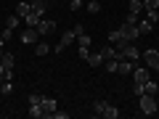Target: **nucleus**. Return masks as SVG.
<instances>
[{
	"instance_id": "obj_36",
	"label": "nucleus",
	"mask_w": 159,
	"mask_h": 119,
	"mask_svg": "<svg viewBox=\"0 0 159 119\" xmlns=\"http://www.w3.org/2000/svg\"><path fill=\"white\" fill-rule=\"evenodd\" d=\"M133 93L135 95H143V85H133Z\"/></svg>"
},
{
	"instance_id": "obj_2",
	"label": "nucleus",
	"mask_w": 159,
	"mask_h": 119,
	"mask_svg": "<svg viewBox=\"0 0 159 119\" xmlns=\"http://www.w3.org/2000/svg\"><path fill=\"white\" fill-rule=\"evenodd\" d=\"M117 51H119V61H122V58H130V61H138V58H141V51H138L133 42H125V40L117 42Z\"/></svg>"
},
{
	"instance_id": "obj_19",
	"label": "nucleus",
	"mask_w": 159,
	"mask_h": 119,
	"mask_svg": "<svg viewBox=\"0 0 159 119\" xmlns=\"http://www.w3.org/2000/svg\"><path fill=\"white\" fill-rule=\"evenodd\" d=\"M127 11L141 13V11H143V0H130V3H127Z\"/></svg>"
},
{
	"instance_id": "obj_21",
	"label": "nucleus",
	"mask_w": 159,
	"mask_h": 119,
	"mask_svg": "<svg viewBox=\"0 0 159 119\" xmlns=\"http://www.w3.org/2000/svg\"><path fill=\"white\" fill-rule=\"evenodd\" d=\"M77 42H80V48H90V42H93V40H90V34H85V32H82V34H77Z\"/></svg>"
},
{
	"instance_id": "obj_35",
	"label": "nucleus",
	"mask_w": 159,
	"mask_h": 119,
	"mask_svg": "<svg viewBox=\"0 0 159 119\" xmlns=\"http://www.w3.org/2000/svg\"><path fill=\"white\" fill-rule=\"evenodd\" d=\"M40 98H43L40 93H32V95H29V106H34V103H40Z\"/></svg>"
},
{
	"instance_id": "obj_20",
	"label": "nucleus",
	"mask_w": 159,
	"mask_h": 119,
	"mask_svg": "<svg viewBox=\"0 0 159 119\" xmlns=\"http://www.w3.org/2000/svg\"><path fill=\"white\" fill-rule=\"evenodd\" d=\"M143 93H148V95H157V93H159V85H157V82H151V79H148L146 85H143Z\"/></svg>"
},
{
	"instance_id": "obj_23",
	"label": "nucleus",
	"mask_w": 159,
	"mask_h": 119,
	"mask_svg": "<svg viewBox=\"0 0 159 119\" xmlns=\"http://www.w3.org/2000/svg\"><path fill=\"white\" fill-rule=\"evenodd\" d=\"M119 40H122V34H119V29H111V32H109V45H117Z\"/></svg>"
},
{
	"instance_id": "obj_18",
	"label": "nucleus",
	"mask_w": 159,
	"mask_h": 119,
	"mask_svg": "<svg viewBox=\"0 0 159 119\" xmlns=\"http://www.w3.org/2000/svg\"><path fill=\"white\" fill-rule=\"evenodd\" d=\"M45 6H48V3H40V0H34V3H32V13H37V16L43 19V13H45Z\"/></svg>"
},
{
	"instance_id": "obj_16",
	"label": "nucleus",
	"mask_w": 159,
	"mask_h": 119,
	"mask_svg": "<svg viewBox=\"0 0 159 119\" xmlns=\"http://www.w3.org/2000/svg\"><path fill=\"white\" fill-rule=\"evenodd\" d=\"M29 117L32 119H40V117H45V111H43V106H40V103H34V106H29Z\"/></svg>"
},
{
	"instance_id": "obj_7",
	"label": "nucleus",
	"mask_w": 159,
	"mask_h": 119,
	"mask_svg": "<svg viewBox=\"0 0 159 119\" xmlns=\"http://www.w3.org/2000/svg\"><path fill=\"white\" fill-rule=\"evenodd\" d=\"M37 29H34V27H29V29H24V32H21V42H24V45H37Z\"/></svg>"
},
{
	"instance_id": "obj_25",
	"label": "nucleus",
	"mask_w": 159,
	"mask_h": 119,
	"mask_svg": "<svg viewBox=\"0 0 159 119\" xmlns=\"http://www.w3.org/2000/svg\"><path fill=\"white\" fill-rule=\"evenodd\" d=\"M48 51H51V45H48V42H37V48H34V53H37V56H45Z\"/></svg>"
},
{
	"instance_id": "obj_6",
	"label": "nucleus",
	"mask_w": 159,
	"mask_h": 119,
	"mask_svg": "<svg viewBox=\"0 0 159 119\" xmlns=\"http://www.w3.org/2000/svg\"><path fill=\"white\" fill-rule=\"evenodd\" d=\"M40 106H43L45 117H51V114L58 108V103H56V98H51V95H43V98H40Z\"/></svg>"
},
{
	"instance_id": "obj_32",
	"label": "nucleus",
	"mask_w": 159,
	"mask_h": 119,
	"mask_svg": "<svg viewBox=\"0 0 159 119\" xmlns=\"http://www.w3.org/2000/svg\"><path fill=\"white\" fill-rule=\"evenodd\" d=\"M51 119H69V114H66V111H58V108H56V111L51 114Z\"/></svg>"
},
{
	"instance_id": "obj_37",
	"label": "nucleus",
	"mask_w": 159,
	"mask_h": 119,
	"mask_svg": "<svg viewBox=\"0 0 159 119\" xmlns=\"http://www.w3.org/2000/svg\"><path fill=\"white\" fill-rule=\"evenodd\" d=\"M3 74H6V66H3V61H0V77H3Z\"/></svg>"
},
{
	"instance_id": "obj_15",
	"label": "nucleus",
	"mask_w": 159,
	"mask_h": 119,
	"mask_svg": "<svg viewBox=\"0 0 159 119\" xmlns=\"http://www.w3.org/2000/svg\"><path fill=\"white\" fill-rule=\"evenodd\" d=\"M0 61H3V66H6V69H11V72H13V66H16V58H13L11 53L3 51V58H0Z\"/></svg>"
},
{
	"instance_id": "obj_10",
	"label": "nucleus",
	"mask_w": 159,
	"mask_h": 119,
	"mask_svg": "<svg viewBox=\"0 0 159 119\" xmlns=\"http://www.w3.org/2000/svg\"><path fill=\"white\" fill-rule=\"evenodd\" d=\"M135 66H138V61L122 58V61H119V72H117V74H133V72H135Z\"/></svg>"
},
{
	"instance_id": "obj_31",
	"label": "nucleus",
	"mask_w": 159,
	"mask_h": 119,
	"mask_svg": "<svg viewBox=\"0 0 159 119\" xmlns=\"http://www.w3.org/2000/svg\"><path fill=\"white\" fill-rule=\"evenodd\" d=\"M0 34H3V40L8 42V40H11V34H13V29H11V27H3V29H0Z\"/></svg>"
},
{
	"instance_id": "obj_34",
	"label": "nucleus",
	"mask_w": 159,
	"mask_h": 119,
	"mask_svg": "<svg viewBox=\"0 0 159 119\" xmlns=\"http://www.w3.org/2000/svg\"><path fill=\"white\" fill-rule=\"evenodd\" d=\"M80 6H82V0H69V11H80Z\"/></svg>"
},
{
	"instance_id": "obj_30",
	"label": "nucleus",
	"mask_w": 159,
	"mask_h": 119,
	"mask_svg": "<svg viewBox=\"0 0 159 119\" xmlns=\"http://www.w3.org/2000/svg\"><path fill=\"white\" fill-rule=\"evenodd\" d=\"M138 21H141V13H127V24H138Z\"/></svg>"
},
{
	"instance_id": "obj_8",
	"label": "nucleus",
	"mask_w": 159,
	"mask_h": 119,
	"mask_svg": "<svg viewBox=\"0 0 159 119\" xmlns=\"http://www.w3.org/2000/svg\"><path fill=\"white\" fill-rule=\"evenodd\" d=\"M148 69H143V66H135V72H133V82H135V85H146L148 82Z\"/></svg>"
},
{
	"instance_id": "obj_14",
	"label": "nucleus",
	"mask_w": 159,
	"mask_h": 119,
	"mask_svg": "<svg viewBox=\"0 0 159 119\" xmlns=\"http://www.w3.org/2000/svg\"><path fill=\"white\" fill-rule=\"evenodd\" d=\"M135 27H138V32H141V34H148V32H151V29H154V24L148 21V19H141V21H138Z\"/></svg>"
},
{
	"instance_id": "obj_29",
	"label": "nucleus",
	"mask_w": 159,
	"mask_h": 119,
	"mask_svg": "<svg viewBox=\"0 0 159 119\" xmlns=\"http://www.w3.org/2000/svg\"><path fill=\"white\" fill-rule=\"evenodd\" d=\"M88 11H90V13H98V11H101V3H98V0H93V3H88Z\"/></svg>"
},
{
	"instance_id": "obj_39",
	"label": "nucleus",
	"mask_w": 159,
	"mask_h": 119,
	"mask_svg": "<svg viewBox=\"0 0 159 119\" xmlns=\"http://www.w3.org/2000/svg\"><path fill=\"white\" fill-rule=\"evenodd\" d=\"M40 3H48V0H40Z\"/></svg>"
},
{
	"instance_id": "obj_28",
	"label": "nucleus",
	"mask_w": 159,
	"mask_h": 119,
	"mask_svg": "<svg viewBox=\"0 0 159 119\" xmlns=\"http://www.w3.org/2000/svg\"><path fill=\"white\" fill-rule=\"evenodd\" d=\"M37 21H40V16L29 11V16H27V24H29V27H37Z\"/></svg>"
},
{
	"instance_id": "obj_5",
	"label": "nucleus",
	"mask_w": 159,
	"mask_h": 119,
	"mask_svg": "<svg viewBox=\"0 0 159 119\" xmlns=\"http://www.w3.org/2000/svg\"><path fill=\"white\" fill-rule=\"evenodd\" d=\"M143 61H146L148 69H159V51H157V48H148V51H143Z\"/></svg>"
},
{
	"instance_id": "obj_27",
	"label": "nucleus",
	"mask_w": 159,
	"mask_h": 119,
	"mask_svg": "<svg viewBox=\"0 0 159 119\" xmlns=\"http://www.w3.org/2000/svg\"><path fill=\"white\" fill-rule=\"evenodd\" d=\"M13 93V85H11V79H3V95H11Z\"/></svg>"
},
{
	"instance_id": "obj_33",
	"label": "nucleus",
	"mask_w": 159,
	"mask_h": 119,
	"mask_svg": "<svg viewBox=\"0 0 159 119\" xmlns=\"http://www.w3.org/2000/svg\"><path fill=\"white\" fill-rule=\"evenodd\" d=\"M146 13H148V21H151V24L159 21V11H146Z\"/></svg>"
},
{
	"instance_id": "obj_24",
	"label": "nucleus",
	"mask_w": 159,
	"mask_h": 119,
	"mask_svg": "<svg viewBox=\"0 0 159 119\" xmlns=\"http://www.w3.org/2000/svg\"><path fill=\"white\" fill-rule=\"evenodd\" d=\"M19 19H21V16H19V13H16V16H13V13H11V16L6 19V27H11V29H16V27H19Z\"/></svg>"
},
{
	"instance_id": "obj_1",
	"label": "nucleus",
	"mask_w": 159,
	"mask_h": 119,
	"mask_svg": "<svg viewBox=\"0 0 159 119\" xmlns=\"http://www.w3.org/2000/svg\"><path fill=\"white\" fill-rule=\"evenodd\" d=\"M138 108H141V114H143V117H151V114H157L159 103H157V98H154V95L143 93V95H138Z\"/></svg>"
},
{
	"instance_id": "obj_4",
	"label": "nucleus",
	"mask_w": 159,
	"mask_h": 119,
	"mask_svg": "<svg viewBox=\"0 0 159 119\" xmlns=\"http://www.w3.org/2000/svg\"><path fill=\"white\" fill-rule=\"evenodd\" d=\"M74 40H77V32H74V27H72V29H66V32H61V40H58V48H53V51H56V53H61L64 48H69V45H72Z\"/></svg>"
},
{
	"instance_id": "obj_26",
	"label": "nucleus",
	"mask_w": 159,
	"mask_h": 119,
	"mask_svg": "<svg viewBox=\"0 0 159 119\" xmlns=\"http://www.w3.org/2000/svg\"><path fill=\"white\" fill-rule=\"evenodd\" d=\"M103 108H106V101H96V103H93V111H96L98 117L103 114Z\"/></svg>"
},
{
	"instance_id": "obj_13",
	"label": "nucleus",
	"mask_w": 159,
	"mask_h": 119,
	"mask_svg": "<svg viewBox=\"0 0 159 119\" xmlns=\"http://www.w3.org/2000/svg\"><path fill=\"white\" fill-rule=\"evenodd\" d=\"M101 117H103V119H117V117H119V108L114 106V103H106V108H103Z\"/></svg>"
},
{
	"instance_id": "obj_3",
	"label": "nucleus",
	"mask_w": 159,
	"mask_h": 119,
	"mask_svg": "<svg viewBox=\"0 0 159 119\" xmlns=\"http://www.w3.org/2000/svg\"><path fill=\"white\" fill-rule=\"evenodd\" d=\"M119 34H122V40H125V42H135L141 32H138V27H135V24H127V21H125L122 27H119Z\"/></svg>"
},
{
	"instance_id": "obj_11",
	"label": "nucleus",
	"mask_w": 159,
	"mask_h": 119,
	"mask_svg": "<svg viewBox=\"0 0 159 119\" xmlns=\"http://www.w3.org/2000/svg\"><path fill=\"white\" fill-rule=\"evenodd\" d=\"M88 64H90L93 69H98V66H103V61H106V58H103V53H88V58H85Z\"/></svg>"
},
{
	"instance_id": "obj_17",
	"label": "nucleus",
	"mask_w": 159,
	"mask_h": 119,
	"mask_svg": "<svg viewBox=\"0 0 159 119\" xmlns=\"http://www.w3.org/2000/svg\"><path fill=\"white\" fill-rule=\"evenodd\" d=\"M29 11H32V3H19V6H16V13H19V16H24V19L29 16Z\"/></svg>"
},
{
	"instance_id": "obj_9",
	"label": "nucleus",
	"mask_w": 159,
	"mask_h": 119,
	"mask_svg": "<svg viewBox=\"0 0 159 119\" xmlns=\"http://www.w3.org/2000/svg\"><path fill=\"white\" fill-rule=\"evenodd\" d=\"M34 29H37L40 34H51L53 29H56V21H51V19H40V21H37V27H34Z\"/></svg>"
},
{
	"instance_id": "obj_38",
	"label": "nucleus",
	"mask_w": 159,
	"mask_h": 119,
	"mask_svg": "<svg viewBox=\"0 0 159 119\" xmlns=\"http://www.w3.org/2000/svg\"><path fill=\"white\" fill-rule=\"evenodd\" d=\"M3 45H6V40H3V34H0V51H3Z\"/></svg>"
},
{
	"instance_id": "obj_22",
	"label": "nucleus",
	"mask_w": 159,
	"mask_h": 119,
	"mask_svg": "<svg viewBox=\"0 0 159 119\" xmlns=\"http://www.w3.org/2000/svg\"><path fill=\"white\" fill-rule=\"evenodd\" d=\"M143 11H159V0H143Z\"/></svg>"
},
{
	"instance_id": "obj_12",
	"label": "nucleus",
	"mask_w": 159,
	"mask_h": 119,
	"mask_svg": "<svg viewBox=\"0 0 159 119\" xmlns=\"http://www.w3.org/2000/svg\"><path fill=\"white\" fill-rule=\"evenodd\" d=\"M103 69H106L109 74H117L119 72V58H106V61H103Z\"/></svg>"
},
{
	"instance_id": "obj_40",
	"label": "nucleus",
	"mask_w": 159,
	"mask_h": 119,
	"mask_svg": "<svg viewBox=\"0 0 159 119\" xmlns=\"http://www.w3.org/2000/svg\"><path fill=\"white\" fill-rule=\"evenodd\" d=\"M0 58H3V51H0Z\"/></svg>"
}]
</instances>
